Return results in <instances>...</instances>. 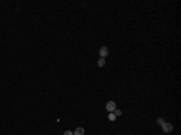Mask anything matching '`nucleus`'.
<instances>
[{"mask_svg": "<svg viewBox=\"0 0 181 135\" xmlns=\"http://www.w3.org/2000/svg\"><path fill=\"white\" fill-rule=\"evenodd\" d=\"M99 56L101 57V58H106L109 56V48L108 47H105V46H103V47H100V49H99Z\"/></svg>", "mask_w": 181, "mask_h": 135, "instance_id": "f257e3e1", "label": "nucleus"}, {"mask_svg": "<svg viewBox=\"0 0 181 135\" xmlns=\"http://www.w3.org/2000/svg\"><path fill=\"white\" fill-rule=\"evenodd\" d=\"M115 110H116V104H115V101L110 100V101L106 102V111H109V112H114Z\"/></svg>", "mask_w": 181, "mask_h": 135, "instance_id": "f03ea898", "label": "nucleus"}, {"mask_svg": "<svg viewBox=\"0 0 181 135\" xmlns=\"http://www.w3.org/2000/svg\"><path fill=\"white\" fill-rule=\"evenodd\" d=\"M162 129H163L164 133H170V131L173 130V126H172L170 123H165V122H164V123L162 124Z\"/></svg>", "mask_w": 181, "mask_h": 135, "instance_id": "7ed1b4c3", "label": "nucleus"}, {"mask_svg": "<svg viewBox=\"0 0 181 135\" xmlns=\"http://www.w3.org/2000/svg\"><path fill=\"white\" fill-rule=\"evenodd\" d=\"M74 135H84V129L81 128V127L76 128V130H75V133H74Z\"/></svg>", "mask_w": 181, "mask_h": 135, "instance_id": "20e7f679", "label": "nucleus"}, {"mask_svg": "<svg viewBox=\"0 0 181 135\" xmlns=\"http://www.w3.org/2000/svg\"><path fill=\"white\" fill-rule=\"evenodd\" d=\"M105 65V59L104 58H99V60H98V66L99 68H103Z\"/></svg>", "mask_w": 181, "mask_h": 135, "instance_id": "39448f33", "label": "nucleus"}, {"mask_svg": "<svg viewBox=\"0 0 181 135\" xmlns=\"http://www.w3.org/2000/svg\"><path fill=\"white\" fill-rule=\"evenodd\" d=\"M109 119H110L111 122L116 119V116H115V113H114V112H110V115H109Z\"/></svg>", "mask_w": 181, "mask_h": 135, "instance_id": "423d86ee", "label": "nucleus"}, {"mask_svg": "<svg viewBox=\"0 0 181 135\" xmlns=\"http://www.w3.org/2000/svg\"><path fill=\"white\" fill-rule=\"evenodd\" d=\"M114 113H115V116H116V117H118V116L122 115V111H121V110H115Z\"/></svg>", "mask_w": 181, "mask_h": 135, "instance_id": "0eeeda50", "label": "nucleus"}, {"mask_svg": "<svg viewBox=\"0 0 181 135\" xmlns=\"http://www.w3.org/2000/svg\"><path fill=\"white\" fill-rule=\"evenodd\" d=\"M157 123L159 124V126H162V124L164 123V121H163L162 118H157Z\"/></svg>", "mask_w": 181, "mask_h": 135, "instance_id": "6e6552de", "label": "nucleus"}, {"mask_svg": "<svg viewBox=\"0 0 181 135\" xmlns=\"http://www.w3.org/2000/svg\"><path fill=\"white\" fill-rule=\"evenodd\" d=\"M64 135H74V133H71L70 130H67V131H64Z\"/></svg>", "mask_w": 181, "mask_h": 135, "instance_id": "1a4fd4ad", "label": "nucleus"}]
</instances>
